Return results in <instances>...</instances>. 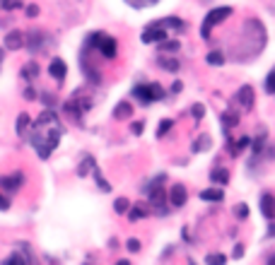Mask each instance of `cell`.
<instances>
[{"label": "cell", "mask_w": 275, "mask_h": 265, "mask_svg": "<svg viewBox=\"0 0 275 265\" xmlns=\"http://www.w3.org/2000/svg\"><path fill=\"white\" fill-rule=\"evenodd\" d=\"M36 75H39V65H36V61H29L22 65V78L24 80H36Z\"/></svg>", "instance_id": "cell-17"}, {"label": "cell", "mask_w": 275, "mask_h": 265, "mask_svg": "<svg viewBox=\"0 0 275 265\" xmlns=\"http://www.w3.org/2000/svg\"><path fill=\"white\" fill-rule=\"evenodd\" d=\"M234 102L239 104L244 111H251V109H253V87H251V85L239 87V92H236Z\"/></svg>", "instance_id": "cell-7"}, {"label": "cell", "mask_w": 275, "mask_h": 265, "mask_svg": "<svg viewBox=\"0 0 275 265\" xmlns=\"http://www.w3.org/2000/svg\"><path fill=\"white\" fill-rule=\"evenodd\" d=\"M116 265H131V263H128V260H118Z\"/></svg>", "instance_id": "cell-45"}, {"label": "cell", "mask_w": 275, "mask_h": 265, "mask_svg": "<svg viewBox=\"0 0 275 265\" xmlns=\"http://www.w3.org/2000/svg\"><path fill=\"white\" fill-rule=\"evenodd\" d=\"M89 166H95V159H92V157H87L85 162L80 164V169H78V174H80V176H87V174H89Z\"/></svg>", "instance_id": "cell-30"}, {"label": "cell", "mask_w": 275, "mask_h": 265, "mask_svg": "<svg viewBox=\"0 0 275 265\" xmlns=\"http://www.w3.org/2000/svg\"><path fill=\"white\" fill-rule=\"evenodd\" d=\"M246 145H249V138H239V142H232V145H229V155L236 157Z\"/></svg>", "instance_id": "cell-27"}, {"label": "cell", "mask_w": 275, "mask_h": 265, "mask_svg": "<svg viewBox=\"0 0 275 265\" xmlns=\"http://www.w3.org/2000/svg\"><path fill=\"white\" fill-rule=\"evenodd\" d=\"M24 99H29V102H34V99H36V92H34L32 87H27V89H24Z\"/></svg>", "instance_id": "cell-40"}, {"label": "cell", "mask_w": 275, "mask_h": 265, "mask_svg": "<svg viewBox=\"0 0 275 265\" xmlns=\"http://www.w3.org/2000/svg\"><path fill=\"white\" fill-rule=\"evenodd\" d=\"M150 210H148V205H133V210L128 212V217H131V222H135V219H140V217H148Z\"/></svg>", "instance_id": "cell-20"}, {"label": "cell", "mask_w": 275, "mask_h": 265, "mask_svg": "<svg viewBox=\"0 0 275 265\" xmlns=\"http://www.w3.org/2000/svg\"><path fill=\"white\" fill-rule=\"evenodd\" d=\"M232 256H234V258H242V256H244V246H242V243H236V246H234Z\"/></svg>", "instance_id": "cell-43"}, {"label": "cell", "mask_w": 275, "mask_h": 265, "mask_svg": "<svg viewBox=\"0 0 275 265\" xmlns=\"http://www.w3.org/2000/svg\"><path fill=\"white\" fill-rule=\"evenodd\" d=\"M24 176L22 174H10V176H3L0 179V191H5V193H17V188L22 186Z\"/></svg>", "instance_id": "cell-8"}, {"label": "cell", "mask_w": 275, "mask_h": 265, "mask_svg": "<svg viewBox=\"0 0 275 265\" xmlns=\"http://www.w3.org/2000/svg\"><path fill=\"white\" fill-rule=\"evenodd\" d=\"M5 265H36V260H34V253L29 251V246H20L10 253Z\"/></svg>", "instance_id": "cell-5"}, {"label": "cell", "mask_w": 275, "mask_h": 265, "mask_svg": "<svg viewBox=\"0 0 275 265\" xmlns=\"http://www.w3.org/2000/svg\"><path fill=\"white\" fill-rule=\"evenodd\" d=\"M205 61H208V65H222L225 63V53L222 51H210L205 55Z\"/></svg>", "instance_id": "cell-23"}, {"label": "cell", "mask_w": 275, "mask_h": 265, "mask_svg": "<svg viewBox=\"0 0 275 265\" xmlns=\"http://www.w3.org/2000/svg\"><path fill=\"white\" fill-rule=\"evenodd\" d=\"M39 15V8L36 5H27V17H36Z\"/></svg>", "instance_id": "cell-41"}, {"label": "cell", "mask_w": 275, "mask_h": 265, "mask_svg": "<svg viewBox=\"0 0 275 265\" xmlns=\"http://www.w3.org/2000/svg\"><path fill=\"white\" fill-rule=\"evenodd\" d=\"M114 210H116L118 215H126V212L131 210V203H128L126 198H118L116 203H114Z\"/></svg>", "instance_id": "cell-28"}, {"label": "cell", "mask_w": 275, "mask_h": 265, "mask_svg": "<svg viewBox=\"0 0 275 265\" xmlns=\"http://www.w3.org/2000/svg\"><path fill=\"white\" fill-rule=\"evenodd\" d=\"M41 102L48 104V106H53V104H56V97H51V92H44V94H41Z\"/></svg>", "instance_id": "cell-39"}, {"label": "cell", "mask_w": 275, "mask_h": 265, "mask_svg": "<svg viewBox=\"0 0 275 265\" xmlns=\"http://www.w3.org/2000/svg\"><path fill=\"white\" fill-rule=\"evenodd\" d=\"M133 113V106L128 102H121V104H116V109H114V116L118 118V121H123V118H128Z\"/></svg>", "instance_id": "cell-18"}, {"label": "cell", "mask_w": 275, "mask_h": 265, "mask_svg": "<svg viewBox=\"0 0 275 265\" xmlns=\"http://www.w3.org/2000/svg\"><path fill=\"white\" fill-rule=\"evenodd\" d=\"M3 8L5 10H17V8H22V0H3Z\"/></svg>", "instance_id": "cell-34"}, {"label": "cell", "mask_w": 275, "mask_h": 265, "mask_svg": "<svg viewBox=\"0 0 275 265\" xmlns=\"http://www.w3.org/2000/svg\"><path fill=\"white\" fill-rule=\"evenodd\" d=\"M48 72H51V78H53L56 82H63L68 68H65V63L61 61V58H53V61H51V65H48Z\"/></svg>", "instance_id": "cell-11"}, {"label": "cell", "mask_w": 275, "mask_h": 265, "mask_svg": "<svg viewBox=\"0 0 275 265\" xmlns=\"http://www.w3.org/2000/svg\"><path fill=\"white\" fill-rule=\"evenodd\" d=\"M212 140H210V135H200L196 142H193V152H205V149H210Z\"/></svg>", "instance_id": "cell-22"}, {"label": "cell", "mask_w": 275, "mask_h": 265, "mask_svg": "<svg viewBox=\"0 0 275 265\" xmlns=\"http://www.w3.org/2000/svg\"><path fill=\"white\" fill-rule=\"evenodd\" d=\"M126 246H128V251H133V253L135 251H140V241H138V239H128Z\"/></svg>", "instance_id": "cell-37"}, {"label": "cell", "mask_w": 275, "mask_h": 265, "mask_svg": "<svg viewBox=\"0 0 275 265\" xmlns=\"http://www.w3.org/2000/svg\"><path fill=\"white\" fill-rule=\"evenodd\" d=\"M133 97L140 104H152V102H159V99L164 97V89H162L157 82H145V85L133 87Z\"/></svg>", "instance_id": "cell-2"}, {"label": "cell", "mask_w": 275, "mask_h": 265, "mask_svg": "<svg viewBox=\"0 0 275 265\" xmlns=\"http://www.w3.org/2000/svg\"><path fill=\"white\" fill-rule=\"evenodd\" d=\"M159 24H162L164 29H174V31H184V29H186V24L181 22L179 17H164V20H159Z\"/></svg>", "instance_id": "cell-16"}, {"label": "cell", "mask_w": 275, "mask_h": 265, "mask_svg": "<svg viewBox=\"0 0 275 265\" xmlns=\"http://www.w3.org/2000/svg\"><path fill=\"white\" fill-rule=\"evenodd\" d=\"M24 44H27V39H24L22 31H10L8 36H5V48H10V51H17V48H22Z\"/></svg>", "instance_id": "cell-12"}, {"label": "cell", "mask_w": 275, "mask_h": 265, "mask_svg": "<svg viewBox=\"0 0 275 265\" xmlns=\"http://www.w3.org/2000/svg\"><path fill=\"white\" fill-rule=\"evenodd\" d=\"M142 128H145V123H142V121H135V123L131 125V132H133V135H140Z\"/></svg>", "instance_id": "cell-38"}, {"label": "cell", "mask_w": 275, "mask_h": 265, "mask_svg": "<svg viewBox=\"0 0 275 265\" xmlns=\"http://www.w3.org/2000/svg\"><path fill=\"white\" fill-rule=\"evenodd\" d=\"M167 29L162 27L159 22H152L148 27V29L142 31V44H152V41H157V44H162V41H167Z\"/></svg>", "instance_id": "cell-6"}, {"label": "cell", "mask_w": 275, "mask_h": 265, "mask_svg": "<svg viewBox=\"0 0 275 265\" xmlns=\"http://www.w3.org/2000/svg\"><path fill=\"white\" fill-rule=\"evenodd\" d=\"M261 212L266 219H273L275 217V195L273 193H263L261 195Z\"/></svg>", "instance_id": "cell-10"}, {"label": "cell", "mask_w": 275, "mask_h": 265, "mask_svg": "<svg viewBox=\"0 0 275 265\" xmlns=\"http://www.w3.org/2000/svg\"><path fill=\"white\" fill-rule=\"evenodd\" d=\"M210 181L212 183H220V186H225L229 181V172L227 169H215V172H210Z\"/></svg>", "instance_id": "cell-19"}, {"label": "cell", "mask_w": 275, "mask_h": 265, "mask_svg": "<svg viewBox=\"0 0 275 265\" xmlns=\"http://www.w3.org/2000/svg\"><path fill=\"white\" fill-rule=\"evenodd\" d=\"M186 198H189V193H186V188L181 186V183L172 186V191H169V203H172V207H184V205H186Z\"/></svg>", "instance_id": "cell-9"}, {"label": "cell", "mask_w": 275, "mask_h": 265, "mask_svg": "<svg viewBox=\"0 0 275 265\" xmlns=\"http://www.w3.org/2000/svg\"><path fill=\"white\" fill-rule=\"evenodd\" d=\"M266 138H268V132H266V128H261V132H259V138H256V142H253V155L259 157L261 152H263V142H266Z\"/></svg>", "instance_id": "cell-24"}, {"label": "cell", "mask_w": 275, "mask_h": 265, "mask_svg": "<svg viewBox=\"0 0 275 265\" xmlns=\"http://www.w3.org/2000/svg\"><path fill=\"white\" fill-rule=\"evenodd\" d=\"M222 198H225V193H222L220 188H205V191H200V200H205V203H220Z\"/></svg>", "instance_id": "cell-14"}, {"label": "cell", "mask_w": 275, "mask_h": 265, "mask_svg": "<svg viewBox=\"0 0 275 265\" xmlns=\"http://www.w3.org/2000/svg\"><path fill=\"white\" fill-rule=\"evenodd\" d=\"M172 125H174V121L164 118V121L159 123V128H157V135H159V138H162V135H167V130H172Z\"/></svg>", "instance_id": "cell-33"}, {"label": "cell", "mask_w": 275, "mask_h": 265, "mask_svg": "<svg viewBox=\"0 0 275 265\" xmlns=\"http://www.w3.org/2000/svg\"><path fill=\"white\" fill-rule=\"evenodd\" d=\"M191 265H193V263H191Z\"/></svg>", "instance_id": "cell-47"}, {"label": "cell", "mask_w": 275, "mask_h": 265, "mask_svg": "<svg viewBox=\"0 0 275 265\" xmlns=\"http://www.w3.org/2000/svg\"><path fill=\"white\" fill-rule=\"evenodd\" d=\"M266 92L275 94V68L268 72V78H266Z\"/></svg>", "instance_id": "cell-32"}, {"label": "cell", "mask_w": 275, "mask_h": 265, "mask_svg": "<svg viewBox=\"0 0 275 265\" xmlns=\"http://www.w3.org/2000/svg\"><path fill=\"white\" fill-rule=\"evenodd\" d=\"M222 123H225V128L236 125L239 123V113H236V111H227V113H222Z\"/></svg>", "instance_id": "cell-25"}, {"label": "cell", "mask_w": 275, "mask_h": 265, "mask_svg": "<svg viewBox=\"0 0 275 265\" xmlns=\"http://www.w3.org/2000/svg\"><path fill=\"white\" fill-rule=\"evenodd\" d=\"M8 207H10V198H5L0 193V210H8Z\"/></svg>", "instance_id": "cell-42"}, {"label": "cell", "mask_w": 275, "mask_h": 265, "mask_svg": "<svg viewBox=\"0 0 275 265\" xmlns=\"http://www.w3.org/2000/svg\"><path fill=\"white\" fill-rule=\"evenodd\" d=\"M159 65L164 68V70H169V72H176L179 70V61L176 58H167V55H159Z\"/></svg>", "instance_id": "cell-21"}, {"label": "cell", "mask_w": 275, "mask_h": 265, "mask_svg": "<svg viewBox=\"0 0 275 265\" xmlns=\"http://www.w3.org/2000/svg\"><path fill=\"white\" fill-rule=\"evenodd\" d=\"M205 263L208 265H225L227 263V256H222V253H208V256H205Z\"/></svg>", "instance_id": "cell-26"}, {"label": "cell", "mask_w": 275, "mask_h": 265, "mask_svg": "<svg viewBox=\"0 0 275 265\" xmlns=\"http://www.w3.org/2000/svg\"><path fill=\"white\" fill-rule=\"evenodd\" d=\"M95 179H97V183H99V188H102V191H109V183H106V181H104L102 176H99V172H97V166H95Z\"/></svg>", "instance_id": "cell-36"}, {"label": "cell", "mask_w": 275, "mask_h": 265, "mask_svg": "<svg viewBox=\"0 0 275 265\" xmlns=\"http://www.w3.org/2000/svg\"><path fill=\"white\" fill-rule=\"evenodd\" d=\"M179 41H162L159 44V51H169V53H174V51H179Z\"/></svg>", "instance_id": "cell-29"}, {"label": "cell", "mask_w": 275, "mask_h": 265, "mask_svg": "<svg viewBox=\"0 0 275 265\" xmlns=\"http://www.w3.org/2000/svg\"><path fill=\"white\" fill-rule=\"evenodd\" d=\"M61 135H63V123H61V118L56 116L53 111H44V113L32 123L29 142H32V147L39 152L41 159H48L51 152L58 147Z\"/></svg>", "instance_id": "cell-1"}, {"label": "cell", "mask_w": 275, "mask_h": 265, "mask_svg": "<svg viewBox=\"0 0 275 265\" xmlns=\"http://www.w3.org/2000/svg\"><path fill=\"white\" fill-rule=\"evenodd\" d=\"M268 152H270V159H275V147H270Z\"/></svg>", "instance_id": "cell-44"}, {"label": "cell", "mask_w": 275, "mask_h": 265, "mask_svg": "<svg viewBox=\"0 0 275 265\" xmlns=\"http://www.w3.org/2000/svg\"><path fill=\"white\" fill-rule=\"evenodd\" d=\"M234 215H236L239 219H246V217H249V205H246V203H239V205L234 207Z\"/></svg>", "instance_id": "cell-31"}, {"label": "cell", "mask_w": 275, "mask_h": 265, "mask_svg": "<svg viewBox=\"0 0 275 265\" xmlns=\"http://www.w3.org/2000/svg\"><path fill=\"white\" fill-rule=\"evenodd\" d=\"M268 265H275V256H273V258H270V263H268Z\"/></svg>", "instance_id": "cell-46"}, {"label": "cell", "mask_w": 275, "mask_h": 265, "mask_svg": "<svg viewBox=\"0 0 275 265\" xmlns=\"http://www.w3.org/2000/svg\"><path fill=\"white\" fill-rule=\"evenodd\" d=\"M44 39H46V34H41V31H32V34H29V39H27L29 51H32V53H36V51L44 46Z\"/></svg>", "instance_id": "cell-15"}, {"label": "cell", "mask_w": 275, "mask_h": 265, "mask_svg": "<svg viewBox=\"0 0 275 265\" xmlns=\"http://www.w3.org/2000/svg\"><path fill=\"white\" fill-rule=\"evenodd\" d=\"M229 15H232V8H215V10H210V12H208V17L203 20L200 36H203V39H210L212 27H215V24H220V22H225Z\"/></svg>", "instance_id": "cell-4"}, {"label": "cell", "mask_w": 275, "mask_h": 265, "mask_svg": "<svg viewBox=\"0 0 275 265\" xmlns=\"http://www.w3.org/2000/svg\"><path fill=\"white\" fill-rule=\"evenodd\" d=\"M191 113H193V118H203L205 116V106H203V104H193Z\"/></svg>", "instance_id": "cell-35"}, {"label": "cell", "mask_w": 275, "mask_h": 265, "mask_svg": "<svg viewBox=\"0 0 275 265\" xmlns=\"http://www.w3.org/2000/svg\"><path fill=\"white\" fill-rule=\"evenodd\" d=\"M29 125H32L29 113H20V116H17V123H15L17 135H20V138H27V135H29Z\"/></svg>", "instance_id": "cell-13"}, {"label": "cell", "mask_w": 275, "mask_h": 265, "mask_svg": "<svg viewBox=\"0 0 275 265\" xmlns=\"http://www.w3.org/2000/svg\"><path fill=\"white\" fill-rule=\"evenodd\" d=\"M87 44L89 46L99 48V53L104 55V58H114L116 55V39L114 36H106V34H102V31H97V34H89V39H87Z\"/></svg>", "instance_id": "cell-3"}]
</instances>
